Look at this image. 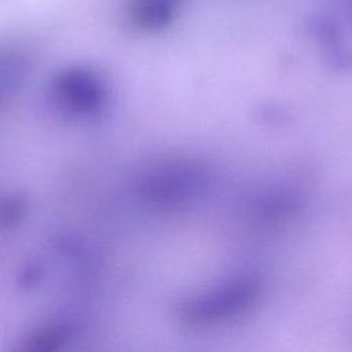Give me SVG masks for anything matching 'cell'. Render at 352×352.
Segmentation results:
<instances>
[{"instance_id":"6da1fadb","label":"cell","mask_w":352,"mask_h":352,"mask_svg":"<svg viewBox=\"0 0 352 352\" xmlns=\"http://www.w3.org/2000/svg\"><path fill=\"white\" fill-rule=\"evenodd\" d=\"M261 293L258 275H232L206 290L182 298L175 307V319L188 330L219 329L249 314Z\"/></svg>"},{"instance_id":"3957f363","label":"cell","mask_w":352,"mask_h":352,"mask_svg":"<svg viewBox=\"0 0 352 352\" xmlns=\"http://www.w3.org/2000/svg\"><path fill=\"white\" fill-rule=\"evenodd\" d=\"M51 94L63 111L76 117H95L107 103L104 81L91 69L69 66L55 74Z\"/></svg>"},{"instance_id":"277c9868","label":"cell","mask_w":352,"mask_h":352,"mask_svg":"<svg viewBox=\"0 0 352 352\" xmlns=\"http://www.w3.org/2000/svg\"><path fill=\"white\" fill-rule=\"evenodd\" d=\"M184 0H129L126 14L131 23L146 33L164 30L179 15Z\"/></svg>"},{"instance_id":"5b68a950","label":"cell","mask_w":352,"mask_h":352,"mask_svg":"<svg viewBox=\"0 0 352 352\" xmlns=\"http://www.w3.org/2000/svg\"><path fill=\"white\" fill-rule=\"evenodd\" d=\"M72 330L63 323H51L32 330L22 341V348L29 352H50L66 345Z\"/></svg>"},{"instance_id":"8992f818","label":"cell","mask_w":352,"mask_h":352,"mask_svg":"<svg viewBox=\"0 0 352 352\" xmlns=\"http://www.w3.org/2000/svg\"><path fill=\"white\" fill-rule=\"evenodd\" d=\"M25 210V204L21 201V197H10L7 202L3 205V221L4 224L12 226L14 223L19 221V217L22 216Z\"/></svg>"},{"instance_id":"7a4b0ae2","label":"cell","mask_w":352,"mask_h":352,"mask_svg":"<svg viewBox=\"0 0 352 352\" xmlns=\"http://www.w3.org/2000/svg\"><path fill=\"white\" fill-rule=\"evenodd\" d=\"M212 184L206 165L191 158H173L148 168L138 180L136 192L144 206L173 213L204 198Z\"/></svg>"}]
</instances>
